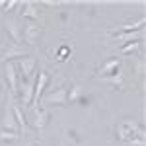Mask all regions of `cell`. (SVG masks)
Returning a JSON list of instances; mask_svg holds the SVG:
<instances>
[{
	"label": "cell",
	"mask_w": 146,
	"mask_h": 146,
	"mask_svg": "<svg viewBox=\"0 0 146 146\" xmlns=\"http://www.w3.org/2000/svg\"><path fill=\"white\" fill-rule=\"evenodd\" d=\"M140 43H142V41H131V43H125V45H121V55H129V53H135L136 49L140 47Z\"/></svg>",
	"instance_id": "18"
},
{
	"label": "cell",
	"mask_w": 146,
	"mask_h": 146,
	"mask_svg": "<svg viewBox=\"0 0 146 146\" xmlns=\"http://www.w3.org/2000/svg\"><path fill=\"white\" fill-rule=\"evenodd\" d=\"M0 37H2V29H0Z\"/></svg>",
	"instance_id": "22"
},
{
	"label": "cell",
	"mask_w": 146,
	"mask_h": 146,
	"mask_svg": "<svg viewBox=\"0 0 146 146\" xmlns=\"http://www.w3.org/2000/svg\"><path fill=\"white\" fill-rule=\"evenodd\" d=\"M18 66H20V72H22V80L29 78L35 74V68H37V58L31 55H25L23 58L18 60Z\"/></svg>",
	"instance_id": "7"
},
{
	"label": "cell",
	"mask_w": 146,
	"mask_h": 146,
	"mask_svg": "<svg viewBox=\"0 0 146 146\" xmlns=\"http://www.w3.org/2000/svg\"><path fill=\"white\" fill-rule=\"evenodd\" d=\"M35 76H37V72H35L33 76H29V78L25 80H20V101H22L23 105H31V101H33V88H35Z\"/></svg>",
	"instance_id": "2"
},
{
	"label": "cell",
	"mask_w": 146,
	"mask_h": 146,
	"mask_svg": "<svg viewBox=\"0 0 146 146\" xmlns=\"http://www.w3.org/2000/svg\"><path fill=\"white\" fill-rule=\"evenodd\" d=\"M4 72H6V80H8V86H10V94L12 96H18V92H20V78H18V72H16V64L12 60L4 62Z\"/></svg>",
	"instance_id": "5"
},
{
	"label": "cell",
	"mask_w": 146,
	"mask_h": 146,
	"mask_svg": "<svg viewBox=\"0 0 146 146\" xmlns=\"http://www.w3.org/2000/svg\"><path fill=\"white\" fill-rule=\"evenodd\" d=\"M0 127L4 131H14V133H20L18 125H16V119H14V113H12V101H10V94H8V103L4 107V115L0 119Z\"/></svg>",
	"instance_id": "6"
},
{
	"label": "cell",
	"mask_w": 146,
	"mask_h": 146,
	"mask_svg": "<svg viewBox=\"0 0 146 146\" xmlns=\"http://www.w3.org/2000/svg\"><path fill=\"white\" fill-rule=\"evenodd\" d=\"M47 84H49V72L47 70H41V72H37V76H35V88H33V101H31V105H33V109L39 105V101H41V96H43V92H45Z\"/></svg>",
	"instance_id": "3"
},
{
	"label": "cell",
	"mask_w": 146,
	"mask_h": 146,
	"mask_svg": "<svg viewBox=\"0 0 146 146\" xmlns=\"http://www.w3.org/2000/svg\"><path fill=\"white\" fill-rule=\"evenodd\" d=\"M22 41L31 47H37L41 41V27L37 23H27L25 27H22Z\"/></svg>",
	"instance_id": "4"
},
{
	"label": "cell",
	"mask_w": 146,
	"mask_h": 146,
	"mask_svg": "<svg viewBox=\"0 0 146 146\" xmlns=\"http://www.w3.org/2000/svg\"><path fill=\"white\" fill-rule=\"evenodd\" d=\"M35 121H33V127L37 131H43L47 127V121H49V111L47 109H39V107H35Z\"/></svg>",
	"instance_id": "11"
},
{
	"label": "cell",
	"mask_w": 146,
	"mask_h": 146,
	"mask_svg": "<svg viewBox=\"0 0 146 146\" xmlns=\"http://www.w3.org/2000/svg\"><path fill=\"white\" fill-rule=\"evenodd\" d=\"M66 94L68 90L66 88H58L56 92H53V94H49L45 98V103H51V105H66L68 101H66Z\"/></svg>",
	"instance_id": "10"
},
{
	"label": "cell",
	"mask_w": 146,
	"mask_h": 146,
	"mask_svg": "<svg viewBox=\"0 0 146 146\" xmlns=\"http://www.w3.org/2000/svg\"><path fill=\"white\" fill-rule=\"evenodd\" d=\"M22 6H23V12H22L23 18H29V20H39V18H41V14L37 10L35 2H22Z\"/></svg>",
	"instance_id": "15"
},
{
	"label": "cell",
	"mask_w": 146,
	"mask_h": 146,
	"mask_svg": "<svg viewBox=\"0 0 146 146\" xmlns=\"http://www.w3.org/2000/svg\"><path fill=\"white\" fill-rule=\"evenodd\" d=\"M18 138H20V133L0 129V140H2V142H14V140H18Z\"/></svg>",
	"instance_id": "17"
},
{
	"label": "cell",
	"mask_w": 146,
	"mask_h": 146,
	"mask_svg": "<svg viewBox=\"0 0 146 146\" xmlns=\"http://www.w3.org/2000/svg\"><path fill=\"white\" fill-rule=\"evenodd\" d=\"M144 37V27L138 31H131V33H117V41L119 43H131V41H142Z\"/></svg>",
	"instance_id": "13"
},
{
	"label": "cell",
	"mask_w": 146,
	"mask_h": 146,
	"mask_svg": "<svg viewBox=\"0 0 146 146\" xmlns=\"http://www.w3.org/2000/svg\"><path fill=\"white\" fill-rule=\"evenodd\" d=\"M117 133H119V138H121L123 142L135 138V136H142V138H144V129L138 127L135 121H123V123L117 127Z\"/></svg>",
	"instance_id": "1"
},
{
	"label": "cell",
	"mask_w": 146,
	"mask_h": 146,
	"mask_svg": "<svg viewBox=\"0 0 146 146\" xmlns=\"http://www.w3.org/2000/svg\"><path fill=\"white\" fill-rule=\"evenodd\" d=\"M6 27H8V33H10L14 45H22V25H20L16 16H8L6 18Z\"/></svg>",
	"instance_id": "8"
},
{
	"label": "cell",
	"mask_w": 146,
	"mask_h": 146,
	"mask_svg": "<svg viewBox=\"0 0 146 146\" xmlns=\"http://www.w3.org/2000/svg\"><path fill=\"white\" fill-rule=\"evenodd\" d=\"M80 98V86L78 84H72V88L66 94V101H76Z\"/></svg>",
	"instance_id": "19"
},
{
	"label": "cell",
	"mask_w": 146,
	"mask_h": 146,
	"mask_svg": "<svg viewBox=\"0 0 146 146\" xmlns=\"http://www.w3.org/2000/svg\"><path fill=\"white\" fill-rule=\"evenodd\" d=\"M121 58H109L107 62H103L100 68H98V74H101V76H111V74H115L119 68H121Z\"/></svg>",
	"instance_id": "9"
},
{
	"label": "cell",
	"mask_w": 146,
	"mask_h": 146,
	"mask_svg": "<svg viewBox=\"0 0 146 146\" xmlns=\"http://www.w3.org/2000/svg\"><path fill=\"white\" fill-rule=\"evenodd\" d=\"M146 23L144 18H140L138 22L135 23H125V25H119V29H113V33H131V31H138V29H142V25Z\"/></svg>",
	"instance_id": "14"
},
{
	"label": "cell",
	"mask_w": 146,
	"mask_h": 146,
	"mask_svg": "<svg viewBox=\"0 0 146 146\" xmlns=\"http://www.w3.org/2000/svg\"><path fill=\"white\" fill-rule=\"evenodd\" d=\"M12 113H14V119H16V125H18L20 133H25V131H27V121H25V115H23L22 107L12 103Z\"/></svg>",
	"instance_id": "12"
},
{
	"label": "cell",
	"mask_w": 146,
	"mask_h": 146,
	"mask_svg": "<svg viewBox=\"0 0 146 146\" xmlns=\"http://www.w3.org/2000/svg\"><path fill=\"white\" fill-rule=\"evenodd\" d=\"M125 144H127V146H146V140L142 138V136H135V138L127 140Z\"/></svg>",
	"instance_id": "20"
},
{
	"label": "cell",
	"mask_w": 146,
	"mask_h": 146,
	"mask_svg": "<svg viewBox=\"0 0 146 146\" xmlns=\"http://www.w3.org/2000/svg\"><path fill=\"white\" fill-rule=\"evenodd\" d=\"M0 146H16V144H14V142H2Z\"/></svg>",
	"instance_id": "21"
},
{
	"label": "cell",
	"mask_w": 146,
	"mask_h": 146,
	"mask_svg": "<svg viewBox=\"0 0 146 146\" xmlns=\"http://www.w3.org/2000/svg\"><path fill=\"white\" fill-rule=\"evenodd\" d=\"M16 56L23 58V56H25V51L18 49V47H12V49H8V51H4V55H2V60H4V62H8L10 58H16Z\"/></svg>",
	"instance_id": "16"
}]
</instances>
